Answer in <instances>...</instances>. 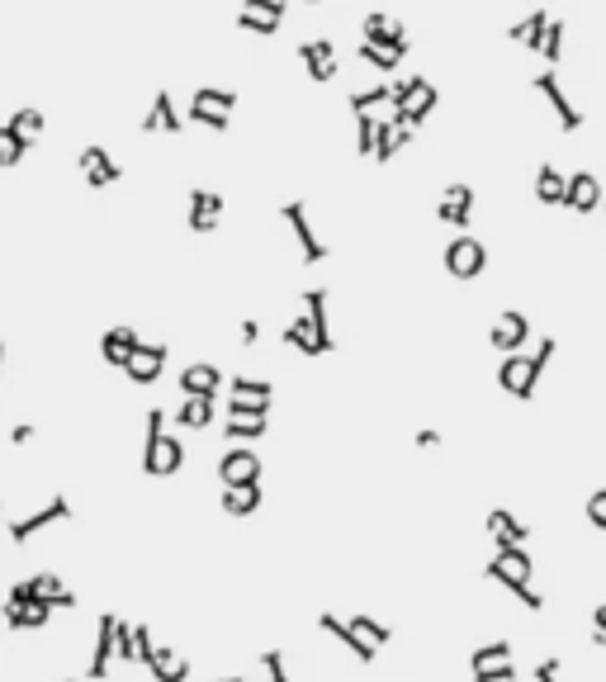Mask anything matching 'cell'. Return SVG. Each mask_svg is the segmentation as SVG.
<instances>
[{
    "label": "cell",
    "mask_w": 606,
    "mask_h": 682,
    "mask_svg": "<svg viewBox=\"0 0 606 682\" xmlns=\"http://www.w3.org/2000/svg\"><path fill=\"white\" fill-rule=\"evenodd\" d=\"M180 465H185V446H180V436H166V413L152 408L147 413V441H143V474L171 479Z\"/></svg>",
    "instance_id": "1"
},
{
    "label": "cell",
    "mask_w": 606,
    "mask_h": 682,
    "mask_svg": "<svg viewBox=\"0 0 606 682\" xmlns=\"http://www.w3.org/2000/svg\"><path fill=\"white\" fill-rule=\"evenodd\" d=\"M550 360H554V337H540V341H535V356H507V360H502L498 384L512 398H531Z\"/></svg>",
    "instance_id": "2"
},
{
    "label": "cell",
    "mask_w": 606,
    "mask_h": 682,
    "mask_svg": "<svg viewBox=\"0 0 606 682\" xmlns=\"http://www.w3.org/2000/svg\"><path fill=\"white\" fill-rule=\"evenodd\" d=\"M431 109H436V86H431L427 76H403L398 86H393V119L408 128H422Z\"/></svg>",
    "instance_id": "3"
},
{
    "label": "cell",
    "mask_w": 606,
    "mask_h": 682,
    "mask_svg": "<svg viewBox=\"0 0 606 682\" xmlns=\"http://www.w3.org/2000/svg\"><path fill=\"white\" fill-rule=\"evenodd\" d=\"M5 602H10V607H29V602H48V607H76L72 588H67V583H62V578L53 574V569H43V574H34V578H24V583H15Z\"/></svg>",
    "instance_id": "4"
},
{
    "label": "cell",
    "mask_w": 606,
    "mask_h": 682,
    "mask_svg": "<svg viewBox=\"0 0 606 682\" xmlns=\"http://www.w3.org/2000/svg\"><path fill=\"white\" fill-rule=\"evenodd\" d=\"M483 574L493 578V583H502V588H512V593H526V588H531V574H535L531 550H493Z\"/></svg>",
    "instance_id": "5"
},
{
    "label": "cell",
    "mask_w": 606,
    "mask_h": 682,
    "mask_svg": "<svg viewBox=\"0 0 606 682\" xmlns=\"http://www.w3.org/2000/svg\"><path fill=\"white\" fill-rule=\"evenodd\" d=\"M483 266H488V247H483L479 237H455L446 247V270L455 275V280H479Z\"/></svg>",
    "instance_id": "6"
},
{
    "label": "cell",
    "mask_w": 606,
    "mask_h": 682,
    "mask_svg": "<svg viewBox=\"0 0 606 682\" xmlns=\"http://www.w3.org/2000/svg\"><path fill=\"white\" fill-rule=\"evenodd\" d=\"M218 479L223 488H251L261 484V455L251 446H232L223 460H218Z\"/></svg>",
    "instance_id": "7"
},
{
    "label": "cell",
    "mask_w": 606,
    "mask_h": 682,
    "mask_svg": "<svg viewBox=\"0 0 606 682\" xmlns=\"http://www.w3.org/2000/svg\"><path fill=\"white\" fill-rule=\"evenodd\" d=\"M488 341L498 346L502 356H521V346L531 341V323H526V313H517V308L498 313V318H493V327H488Z\"/></svg>",
    "instance_id": "8"
},
{
    "label": "cell",
    "mask_w": 606,
    "mask_h": 682,
    "mask_svg": "<svg viewBox=\"0 0 606 682\" xmlns=\"http://www.w3.org/2000/svg\"><path fill=\"white\" fill-rule=\"evenodd\" d=\"M299 62L313 81H332V76L341 72V57H337V43H332V38H303Z\"/></svg>",
    "instance_id": "9"
},
{
    "label": "cell",
    "mask_w": 606,
    "mask_h": 682,
    "mask_svg": "<svg viewBox=\"0 0 606 682\" xmlns=\"http://www.w3.org/2000/svg\"><path fill=\"white\" fill-rule=\"evenodd\" d=\"M285 223L294 228V242H299V252H303V261H308V266L327 261V242L313 233V223H308V209H303L299 199H289V204H285Z\"/></svg>",
    "instance_id": "10"
},
{
    "label": "cell",
    "mask_w": 606,
    "mask_h": 682,
    "mask_svg": "<svg viewBox=\"0 0 606 682\" xmlns=\"http://www.w3.org/2000/svg\"><path fill=\"white\" fill-rule=\"evenodd\" d=\"M76 166H81V176H86L90 190H109V185H119V162L109 157L105 147H81V157H76Z\"/></svg>",
    "instance_id": "11"
},
{
    "label": "cell",
    "mask_w": 606,
    "mask_h": 682,
    "mask_svg": "<svg viewBox=\"0 0 606 682\" xmlns=\"http://www.w3.org/2000/svg\"><path fill=\"white\" fill-rule=\"evenodd\" d=\"M67 517H72V503H67L62 493H53V498H48V507H38L34 517L10 521V540H15V545H24V540L34 536V531H43V526H53V521H67Z\"/></svg>",
    "instance_id": "12"
},
{
    "label": "cell",
    "mask_w": 606,
    "mask_h": 682,
    "mask_svg": "<svg viewBox=\"0 0 606 682\" xmlns=\"http://www.w3.org/2000/svg\"><path fill=\"white\" fill-rule=\"evenodd\" d=\"M270 427V408H247V403H228V441H256Z\"/></svg>",
    "instance_id": "13"
},
{
    "label": "cell",
    "mask_w": 606,
    "mask_h": 682,
    "mask_svg": "<svg viewBox=\"0 0 606 682\" xmlns=\"http://www.w3.org/2000/svg\"><path fill=\"white\" fill-rule=\"evenodd\" d=\"M138 346H143V337L133 332V327H109L105 337H100V356L114 365V370H124L133 365V356H138Z\"/></svg>",
    "instance_id": "14"
},
{
    "label": "cell",
    "mask_w": 606,
    "mask_h": 682,
    "mask_svg": "<svg viewBox=\"0 0 606 682\" xmlns=\"http://www.w3.org/2000/svg\"><path fill=\"white\" fill-rule=\"evenodd\" d=\"M218 389H223V370L209 360H195L180 370V394L185 398H218Z\"/></svg>",
    "instance_id": "15"
},
{
    "label": "cell",
    "mask_w": 606,
    "mask_h": 682,
    "mask_svg": "<svg viewBox=\"0 0 606 682\" xmlns=\"http://www.w3.org/2000/svg\"><path fill=\"white\" fill-rule=\"evenodd\" d=\"M535 90H540V95L554 105V114H559V128H564V133H578V128H583V114H578V109H573V100L559 90V76H554V72L535 76Z\"/></svg>",
    "instance_id": "16"
},
{
    "label": "cell",
    "mask_w": 606,
    "mask_h": 682,
    "mask_svg": "<svg viewBox=\"0 0 606 682\" xmlns=\"http://www.w3.org/2000/svg\"><path fill=\"white\" fill-rule=\"evenodd\" d=\"M285 19V0H247L237 10V24L251 34H275V24Z\"/></svg>",
    "instance_id": "17"
},
{
    "label": "cell",
    "mask_w": 606,
    "mask_h": 682,
    "mask_svg": "<svg viewBox=\"0 0 606 682\" xmlns=\"http://www.w3.org/2000/svg\"><path fill=\"white\" fill-rule=\"evenodd\" d=\"M488 536H493V545H498V550H526L531 531H526V526L507 512V507H493V512H488Z\"/></svg>",
    "instance_id": "18"
},
{
    "label": "cell",
    "mask_w": 606,
    "mask_h": 682,
    "mask_svg": "<svg viewBox=\"0 0 606 682\" xmlns=\"http://www.w3.org/2000/svg\"><path fill=\"white\" fill-rule=\"evenodd\" d=\"M119 616H100V635H95V654H90V682H105V673H109V659L119 654Z\"/></svg>",
    "instance_id": "19"
},
{
    "label": "cell",
    "mask_w": 606,
    "mask_h": 682,
    "mask_svg": "<svg viewBox=\"0 0 606 682\" xmlns=\"http://www.w3.org/2000/svg\"><path fill=\"white\" fill-rule=\"evenodd\" d=\"M602 180L592 176V171H573L569 176V204L564 209H573V214H592V209H602Z\"/></svg>",
    "instance_id": "20"
},
{
    "label": "cell",
    "mask_w": 606,
    "mask_h": 682,
    "mask_svg": "<svg viewBox=\"0 0 606 682\" xmlns=\"http://www.w3.org/2000/svg\"><path fill=\"white\" fill-rule=\"evenodd\" d=\"M190 233H214L218 218H223V195L214 190H190Z\"/></svg>",
    "instance_id": "21"
},
{
    "label": "cell",
    "mask_w": 606,
    "mask_h": 682,
    "mask_svg": "<svg viewBox=\"0 0 606 682\" xmlns=\"http://www.w3.org/2000/svg\"><path fill=\"white\" fill-rule=\"evenodd\" d=\"M161 370H166V341H143L133 365H128V379L133 384H157Z\"/></svg>",
    "instance_id": "22"
},
{
    "label": "cell",
    "mask_w": 606,
    "mask_h": 682,
    "mask_svg": "<svg viewBox=\"0 0 606 682\" xmlns=\"http://www.w3.org/2000/svg\"><path fill=\"white\" fill-rule=\"evenodd\" d=\"M469 209H474V190L469 185H446V195L436 204V218L446 228H469Z\"/></svg>",
    "instance_id": "23"
},
{
    "label": "cell",
    "mask_w": 606,
    "mask_h": 682,
    "mask_svg": "<svg viewBox=\"0 0 606 682\" xmlns=\"http://www.w3.org/2000/svg\"><path fill=\"white\" fill-rule=\"evenodd\" d=\"M285 346L289 351H303V356H327V351H332V346L318 337V327H313L308 313H299V318L285 327Z\"/></svg>",
    "instance_id": "24"
},
{
    "label": "cell",
    "mask_w": 606,
    "mask_h": 682,
    "mask_svg": "<svg viewBox=\"0 0 606 682\" xmlns=\"http://www.w3.org/2000/svg\"><path fill=\"white\" fill-rule=\"evenodd\" d=\"M270 398H275V384H270V379H247V375L228 379V403H247V408H270Z\"/></svg>",
    "instance_id": "25"
},
{
    "label": "cell",
    "mask_w": 606,
    "mask_h": 682,
    "mask_svg": "<svg viewBox=\"0 0 606 682\" xmlns=\"http://www.w3.org/2000/svg\"><path fill=\"white\" fill-rule=\"evenodd\" d=\"M318 626L327 630V635H332V640H337L341 649H351V654H356L360 664H375V649H370V645H360V640H356V630H351V621H341V616H332V611H322V616H318Z\"/></svg>",
    "instance_id": "26"
},
{
    "label": "cell",
    "mask_w": 606,
    "mask_h": 682,
    "mask_svg": "<svg viewBox=\"0 0 606 682\" xmlns=\"http://www.w3.org/2000/svg\"><path fill=\"white\" fill-rule=\"evenodd\" d=\"M147 668H152V678L157 682H185L190 678V659L171 645H157V654L147 659Z\"/></svg>",
    "instance_id": "27"
},
{
    "label": "cell",
    "mask_w": 606,
    "mask_h": 682,
    "mask_svg": "<svg viewBox=\"0 0 606 682\" xmlns=\"http://www.w3.org/2000/svg\"><path fill=\"white\" fill-rule=\"evenodd\" d=\"M408 48H412V38H398V43H365V38H360V57H365L370 67H379V72H393V67L408 57Z\"/></svg>",
    "instance_id": "28"
},
{
    "label": "cell",
    "mask_w": 606,
    "mask_h": 682,
    "mask_svg": "<svg viewBox=\"0 0 606 682\" xmlns=\"http://www.w3.org/2000/svg\"><path fill=\"white\" fill-rule=\"evenodd\" d=\"M180 128H185V119L176 114L171 95L157 90V100H152V109H147V119H143V133H180Z\"/></svg>",
    "instance_id": "29"
},
{
    "label": "cell",
    "mask_w": 606,
    "mask_h": 682,
    "mask_svg": "<svg viewBox=\"0 0 606 682\" xmlns=\"http://www.w3.org/2000/svg\"><path fill=\"white\" fill-rule=\"evenodd\" d=\"M550 24H554V15H545V10H535L531 19H521L517 29H512V38H517L521 48H531V53H545V38H550Z\"/></svg>",
    "instance_id": "30"
},
{
    "label": "cell",
    "mask_w": 606,
    "mask_h": 682,
    "mask_svg": "<svg viewBox=\"0 0 606 682\" xmlns=\"http://www.w3.org/2000/svg\"><path fill=\"white\" fill-rule=\"evenodd\" d=\"M360 34H365V43H398V38H408V29H403L393 15L370 10V15L360 19Z\"/></svg>",
    "instance_id": "31"
},
{
    "label": "cell",
    "mask_w": 606,
    "mask_h": 682,
    "mask_svg": "<svg viewBox=\"0 0 606 682\" xmlns=\"http://www.w3.org/2000/svg\"><path fill=\"white\" fill-rule=\"evenodd\" d=\"M53 611L57 607H48V602H29V607H10L5 602V621H10V630H43Z\"/></svg>",
    "instance_id": "32"
},
{
    "label": "cell",
    "mask_w": 606,
    "mask_h": 682,
    "mask_svg": "<svg viewBox=\"0 0 606 682\" xmlns=\"http://www.w3.org/2000/svg\"><path fill=\"white\" fill-rule=\"evenodd\" d=\"M412 133L403 124H398V119H379V138H375V162H389V157H398V147L408 143Z\"/></svg>",
    "instance_id": "33"
},
{
    "label": "cell",
    "mask_w": 606,
    "mask_h": 682,
    "mask_svg": "<svg viewBox=\"0 0 606 682\" xmlns=\"http://www.w3.org/2000/svg\"><path fill=\"white\" fill-rule=\"evenodd\" d=\"M535 199L540 204H569V180L559 176L554 166H540L535 171Z\"/></svg>",
    "instance_id": "34"
},
{
    "label": "cell",
    "mask_w": 606,
    "mask_h": 682,
    "mask_svg": "<svg viewBox=\"0 0 606 682\" xmlns=\"http://www.w3.org/2000/svg\"><path fill=\"white\" fill-rule=\"evenodd\" d=\"M261 507V484H251V488H223V512L228 517H251Z\"/></svg>",
    "instance_id": "35"
},
{
    "label": "cell",
    "mask_w": 606,
    "mask_h": 682,
    "mask_svg": "<svg viewBox=\"0 0 606 682\" xmlns=\"http://www.w3.org/2000/svg\"><path fill=\"white\" fill-rule=\"evenodd\" d=\"M351 630H356L360 645H370L375 654H379V645H389V640H393V630L384 626V621H375V616H365V611H360V616H351Z\"/></svg>",
    "instance_id": "36"
},
{
    "label": "cell",
    "mask_w": 606,
    "mask_h": 682,
    "mask_svg": "<svg viewBox=\"0 0 606 682\" xmlns=\"http://www.w3.org/2000/svg\"><path fill=\"white\" fill-rule=\"evenodd\" d=\"M180 427H190V431H204L209 422H214V398H185L180 403V413H176Z\"/></svg>",
    "instance_id": "37"
},
{
    "label": "cell",
    "mask_w": 606,
    "mask_h": 682,
    "mask_svg": "<svg viewBox=\"0 0 606 682\" xmlns=\"http://www.w3.org/2000/svg\"><path fill=\"white\" fill-rule=\"evenodd\" d=\"M299 304H303V313L313 318V327H318V337L327 341V346H337V341H332V327H327V289H308V294H303Z\"/></svg>",
    "instance_id": "38"
},
{
    "label": "cell",
    "mask_w": 606,
    "mask_h": 682,
    "mask_svg": "<svg viewBox=\"0 0 606 682\" xmlns=\"http://www.w3.org/2000/svg\"><path fill=\"white\" fill-rule=\"evenodd\" d=\"M195 109H209V114H223V119H228L232 109H237V95H232V90L199 86V90H195Z\"/></svg>",
    "instance_id": "39"
},
{
    "label": "cell",
    "mask_w": 606,
    "mask_h": 682,
    "mask_svg": "<svg viewBox=\"0 0 606 682\" xmlns=\"http://www.w3.org/2000/svg\"><path fill=\"white\" fill-rule=\"evenodd\" d=\"M474 673H483V668H493V664H512V645L507 640H493V645H479L474 649Z\"/></svg>",
    "instance_id": "40"
},
{
    "label": "cell",
    "mask_w": 606,
    "mask_h": 682,
    "mask_svg": "<svg viewBox=\"0 0 606 682\" xmlns=\"http://www.w3.org/2000/svg\"><path fill=\"white\" fill-rule=\"evenodd\" d=\"M24 147H29V138H24V133H15L10 124L0 128V166H19V162H24Z\"/></svg>",
    "instance_id": "41"
},
{
    "label": "cell",
    "mask_w": 606,
    "mask_h": 682,
    "mask_svg": "<svg viewBox=\"0 0 606 682\" xmlns=\"http://www.w3.org/2000/svg\"><path fill=\"white\" fill-rule=\"evenodd\" d=\"M114 635H119V659H124V664H143V645H138V626H133V621H119V630H114Z\"/></svg>",
    "instance_id": "42"
},
{
    "label": "cell",
    "mask_w": 606,
    "mask_h": 682,
    "mask_svg": "<svg viewBox=\"0 0 606 682\" xmlns=\"http://www.w3.org/2000/svg\"><path fill=\"white\" fill-rule=\"evenodd\" d=\"M379 105H393V86H370V90H356V95H351V109H356V114H370V109H379Z\"/></svg>",
    "instance_id": "43"
},
{
    "label": "cell",
    "mask_w": 606,
    "mask_h": 682,
    "mask_svg": "<svg viewBox=\"0 0 606 682\" xmlns=\"http://www.w3.org/2000/svg\"><path fill=\"white\" fill-rule=\"evenodd\" d=\"M261 682H289V668H285V654H280V649H266V654H261Z\"/></svg>",
    "instance_id": "44"
},
{
    "label": "cell",
    "mask_w": 606,
    "mask_h": 682,
    "mask_svg": "<svg viewBox=\"0 0 606 682\" xmlns=\"http://www.w3.org/2000/svg\"><path fill=\"white\" fill-rule=\"evenodd\" d=\"M10 128L24 133V138H38V133H43V114H38V109H15V114H10Z\"/></svg>",
    "instance_id": "45"
},
{
    "label": "cell",
    "mask_w": 606,
    "mask_h": 682,
    "mask_svg": "<svg viewBox=\"0 0 606 682\" xmlns=\"http://www.w3.org/2000/svg\"><path fill=\"white\" fill-rule=\"evenodd\" d=\"M375 138H379V119L360 114V157H375Z\"/></svg>",
    "instance_id": "46"
},
{
    "label": "cell",
    "mask_w": 606,
    "mask_h": 682,
    "mask_svg": "<svg viewBox=\"0 0 606 682\" xmlns=\"http://www.w3.org/2000/svg\"><path fill=\"white\" fill-rule=\"evenodd\" d=\"M190 124L209 128V133H228V119H223V114H209V109H195V105H190Z\"/></svg>",
    "instance_id": "47"
},
{
    "label": "cell",
    "mask_w": 606,
    "mask_h": 682,
    "mask_svg": "<svg viewBox=\"0 0 606 682\" xmlns=\"http://www.w3.org/2000/svg\"><path fill=\"white\" fill-rule=\"evenodd\" d=\"M588 521L597 526V531H606V488H597L588 498Z\"/></svg>",
    "instance_id": "48"
},
{
    "label": "cell",
    "mask_w": 606,
    "mask_h": 682,
    "mask_svg": "<svg viewBox=\"0 0 606 682\" xmlns=\"http://www.w3.org/2000/svg\"><path fill=\"white\" fill-rule=\"evenodd\" d=\"M559 53H564V24L554 19V24H550V38H545V62H559Z\"/></svg>",
    "instance_id": "49"
},
{
    "label": "cell",
    "mask_w": 606,
    "mask_h": 682,
    "mask_svg": "<svg viewBox=\"0 0 606 682\" xmlns=\"http://www.w3.org/2000/svg\"><path fill=\"white\" fill-rule=\"evenodd\" d=\"M512 678H517L512 664H493V668H483V673H474V682H512Z\"/></svg>",
    "instance_id": "50"
},
{
    "label": "cell",
    "mask_w": 606,
    "mask_h": 682,
    "mask_svg": "<svg viewBox=\"0 0 606 682\" xmlns=\"http://www.w3.org/2000/svg\"><path fill=\"white\" fill-rule=\"evenodd\" d=\"M592 645L606 649V602L602 607H592Z\"/></svg>",
    "instance_id": "51"
},
{
    "label": "cell",
    "mask_w": 606,
    "mask_h": 682,
    "mask_svg": "<svg viewBox=\"0 0 606 682\" xmlns=\"http://www.w3.org/2000/svg\"><path fill=\"white\" fill-rule=\"evenodd\" d=\"M535 682H559V659H540L535 664Z\"/></svg>",
    "instance_id": "52"
},
{
    "label": "cell",
    "mask_w": 606,
    "mask_h": 682,
    "mask_svg": "<svg viewBox=\"0 0 606 682\" xmlns=\"http://www.w3.org/2000/svg\"><path fill=\"white\" fill-rule=\"evenodd\" d=\"M417 446H422V450H436V446H441V431H436V427H422V431H417Z\"/></svg>",
    "instance_id": "53"
},
{
    "label": "cell",
    "mask_w": 606,
    "mask_h": 682,
    "mask_svg": "<svg viewBox=\"0 0 606 682\" xmlns=\"http://www.w3.org/2000/svg\"><path fill=\"white\" fill-rule=\"evenodd\" d=\"M24 441H34V427H29V422H19L15 427V446H24Z\"/></svg>",
    "instance_id": "54"
},
{
    "label": "cell",
    "mask_w": 606,
    "mask_h": 682,
    "mask_svg": "<svg viewBox=\"0 0 606 682\" xmlns=\"http://www.w3.org/2000/svg\"><path fill=\"white\" fill-rule=\"evenodd\" d=\"M256 337H261V327H256V323H242V341H247V346H251V341H256Z\"/></svg>",
    "instance_id": "55"
},
{
    "label": "cell",
    "mask_w": 606,
    "mask_h": 682,
    "mask_svg": "<svg viewBox=\"0 0 606 682\" xmlns=\"http://www.w3.org/2000/svg\"><path fill=\"white\" fill-rule=\"evenodd\" d=\"M214 682H242V678H214Z\"/></svg>",
    "instance_id": "56"
}]
</instances>
